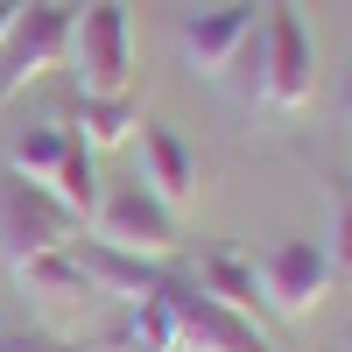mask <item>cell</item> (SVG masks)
<instances>
[{
	"instance_id": "cell-1",
	"label": "cell",
	"mask_w": 352,
	"mask_h": 352,
	"mask_svg": "<svg viewBox=\"0 0 352 352\" xmlns=\"http://www.w3.org/2000/svg\"><path fill=\"white\" fill-rule=\"evenodd\" d=\"M64 64L78 71V92H127L134 85V14L127 0H92V8L71 14V56Z\"/></svg>"
},
{
	"instance_id": "cell-2",
	"label": "cell",
	"mask_w": 352,
	"mask_h": 352,
	"mask_svg": "<svg viewBox=\"0 0 352 352\" xmlns=\"http://www.w3.org/2000/svg\"><path fill=\"white\" fill-rule=\"evenodd\" d=\"M162 296H169V317H176V352H275V338L254 317L226 310L212 289H197L190 268H176L162 282Z\"/></svg>"
},
{
	"instance_id": "cell-3",
	"label": "cell",
	"mask_w": 352,
	"mask_h": 352,
	"mask_svg": "<svg viewBox=\"0 0 352 352\" xmlns=\"http://www.w3.org/2000/svg\"><path fill=\"white\" fill-rule=\"evenodd\" d=\"M78 219L56 204L50 184H28L21 169H0V261L21 268L28 254H50V247H71Z\"/></svg>"
},
{
	"instance_id": "cell-4",
	"label": "cell",
	"mask_w": 352,
	"mask_h": 352,
	"mask_svg": "<svg viewBox=\"0 0 352 352\" xmlns=\"http://www.w3.org/2000/svg\"><path fill=\"white\" fill-rule=\"evenodd\" d=\"M254 282H261V310H268V317H310L317 303L331 296L338 268H331L324 240H275L268 254L254 261Z\"/></svg>"
},
{
	"instance_id": "cell-5",
	"label": "cell",
	"mask_w": 352,
	"mask_h": 352,
	"mask_svg": "<svg viewBox=\"0 0 352 352\" xmlns=\"http://www.w3.org/2000/svg\"><path fill=\"white\" fill-rule=\"evenodd\" d=\"M71 14L78 8H56V0H28V8H21L14 36L0 43V106H8L21 85L64 71V56H71Z\"/></svg>"
},
{
	"instance_id": "cell-6",
	"label": "cell",
	"mask_w": 352,
	"mask_h": 352,
	"mask_svg": "<svg viewBox=\"0 0 352 352\" xmlns=\"http://www.w3.org/2000/svg\"><path fill=\"white\" fill-rule=\"evenodd\" d=\"M99 232L106 247H127V254H148V261H176V247H184V226H176V212L141 184H113L99 197Z\"/></svg>"
},
{
	"instance_id": "cell-7",
	"label": "cell",
	"mask_w": 352,
	"mask_h": 352,
	"mask_svg": "<svg viewBox=\"0 0 352 352\" xmlns=\"http://www.w3.org/2000/svg\"><path fill=\"white\" fill-rule=\"evenodd\" d=\"M261 36H268V78H261V106L275 113H296L310 106V78H317V50H310V28L289 0H268L261 14Z\"/></svg>"
},
{
	"instance_id": "cell-8",
	"label": "cell",
	"mask_w": 352,
	"mask_h": 352,
	"mask_svg": "<svg viewBox=\"0 0 352 352\" xmlns=\"http://www.w3.org/2000/svg\"><path fill=\"white\" fill-rule=\"evenodd\" d=\"M261 14H268V0H219V8L190 14V21H184V56H190V71L219 78V71L232 64V50L261 28Z\"/></svg>"
},
{
	"instance_id": "cell-9",
	"label": "cell",
	"mask_w": 352,
	"mask_h": 352,
	"mask_svg": "<svg viewBox=\"0 0 352 352\" xmlns=\"http://www.w3.org/2000/svg\"><path fill=\"white\" fill-rule=\"evenodd\" d=\"M141 184H148L169 212L176 204H190L197 184H204V169H197V148L176 127H155V120H141Z\"/></svg>"
},
{
	"instance_id": "cell-10",
	"label": "cell",
	"mask_w": 352,
	"mask_h": 352,
	"mask_svg": "<svg viewBox=\"0 0 352 352\" xmlns=\"http://www.w3.org/2000/svg\"><path fill=\"white\" fill-rule=\"evenodd\" d=\"M78 261H85V275H92V289H113V296H127V303L155 296L176 275V261H148V254H127V247H106V240H85Z\"/></svg>"
},
{
	"instance_id": "cell-11",
	"label": "cell",
	"mask_w": 352,
	"mask_h": 352,
	"mask_svg": "<svg viewBox=\"0 0 352 352\" xmlns=\"http://www.w3.org/2000/svg\"><path fill=\"white\" fill-rule=\"evenodd\" d=\"M14 282H21V296H28V303H50V310H64V303H85V296H92V275H85L78 247L28 254L21 268H14Z\"/></svg>"
},
{
	"instance_id": "cell-12",
	"label": "cell",
	"mask_w": 352,
	"mask_h": 352,
	"mask_svg": "<svg viewBox=\"0 0 352 352\" xmlns=\"http://www.w3.org/2000/svg\"><path fill=\"white\" fill-rule=\"evenodd\" d=\"M134 127H141V106H134V92H113V99H99V92H78V106H71V134H78L92 155L120 148V141H127Z\"/></svg>"
},
{
	"instance_id": "cell-13",
	"label": "cell",
	"mask_w": 352,
	"mask_h": 352,
	"mask_svg": "<svg viewBox=\"0 0 352 352\" xmlns=\"http://www.w3.org/2000/svg\"><path fill=\"white\" fill-rule=\"evenodd\" d=\"M190 282H197V289H212L226 310L261 317V282H254V261H247V254H232V247H204V254H197V268H190Z\"/></svg>"
},
{
	"instance_id": "cell-14",
	"label": "cell",
	"mask_w": 352,
	"mask_h": 352,
	"mask_svg": "<svg viewBox=\"0 0 352 352\" xmlns=\"http://www.w3.org/2000/svg\"><path fill=\"white\" fill-rule=\"evenodd\" d=\"M64 148H71V127L64 120H36L14 134L8 148V169H21L28 184H56V169H64Z\"/></svg>"
},
{
	"instance_id": "cell-15",
	"label": "cell",
	"mask_w": 352,
	"mask_h": 352,
	"mask_svg": "<svg viewBox=\"0 0 352 352\" xmlns=\"http://www.w3.org/2000/svg\"><path fill=\"white\" fill-rule=\"evenodd\" d=\"M50 190H56V204H64V212H71L78 226L99 212V197H106V190H99V155L85 148L78 134H71V148H64V169H56V184H50Z\"/></svg>"
},
{
	"instance_id": "cell-16",
	"label": "cell",
	"mask_w": 352,
	"mask_h": 352,
	"mask_svg": "<svg viewBox=\"0 0 352 352\" xmlns=\"http://www.w3.org/2000/svg\"><path fill=\"white\" fill-rule=\"evenodd\" d=\"M261 78H268V36L254 28V36L232 50V64L219 71V85H226V92L240 99V106H254V99H261Z\"/></svg>"
},
{
	"instance_id": "cell-17",
	"label": "cell",
	"mask_w": 352,
	"mask_h": 352,
	"mask_svg": "<svg viewBox=\"0 0 352 352\" xmlns=\"http://www.w3.org/2000/svg\"><path fill=\"white\" fill-rule=\"evenodd\" d=\"M127 345H134V352H176V317H169V296H162V289H155V296H141V303H134Z\"/></svg>"
},
{
	"instance_id": "cell-18",
	"label": "cell",
	"mask_w": 352,
	"mask_h": 352,
	"mask_svg": "<svg viewBox=\"0 0 352 352\" xmlns=\"http://www.w3.org/2000/svg\"><path fill=\"white\" fill-rule=\"evenodd\" d=\"M324 254H331V268L352 282V184L331 190V247H324Z\"/></svg>"
},
{
	"instance_id": "cell-19",
	"label": "cell",
	"mask_w": 352,
	"mask_h": 352,
	"mask_svg": "<svg viewBox=\"0 0 352 352\" xmlns=\"http://www.w3.org/2000/svg\"><path fill=\"white\" fill-rule=\"evenodd\" d=\"M0 352H78V345L50 338V331H21V324H8V317H0Z\"/></svg>"
},
{
	"instance_id": "cell-20",
	"label": "cell",
	"mask_w": 352,
	"mask_h": 352,
	"mask_svg": "<svg viewBox=\"0 0 352 352\" xmlns=\"http://www.w3.org/2000/svg\"><path fill=\"white\" fill-rule=\"evenodd\" d=\"M21 8H28V0H0V43L14 36V21H21Z\"/></svg>"
},
{
	"instance_id": "cell-21",
	"label": "cell",
	"mask_w": 352,
	"mask_h": 352,
	"mask_svg": "<svg viewBox=\"0 0 352 352\" xmlns=\"http://www.w3.org/2000/svg\"><path fill=\"white\" fill-rule=\"evenodd\" d=\"M338 113H345V127H352V71H345V92H338Z\"/></svg>"
}]
</instances>
